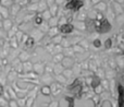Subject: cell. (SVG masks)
<instances>
[{"mask_svg":"<svg viewBox=\"0 0 124 107\" xmlns=\"http://www.w3.org/2000/svg\"><path fill=\"white\" fill-rule=\"evenodd\" d=\"M93 23L95 24L94 27L98 33H107V32H109V31H111V24H110L109 21H108L107 19H105V18L94 20Z\"/></svg>","mask_w":124,"mask_h":107,"instance_id":"1","label":"cell"},{"mask_svg":"<svg viewBox=\"0 0 124 107\" xmlns=\"http://www.w3.org/2000/svg\"><path fill=\"white\" fill-rule=\"evenodd\" d=\"M69 91L74 92L76 96H81L82 95V83L79 82V80H75L70 86H69Z\"/></svg>","mask_w":124,"mask_h":107,"instance_id":"2","label":"cell"},{"mask_svg":"<svg viewBox=\"0 0 124 107\" xmlns=\"http://www.w3.org/2000/svg\"><path fill=\"white\" fill-rule=\"evenodd\" d=\"M82 6H83V1H82V0H70V1L65 4V8L69 9V10L77 11L81 9Z\"/></svg>","mask_w":124,"mask_h":107,"instance_id":"3","label":"cell"},{"mask_svg":"<svg viewBox=\"0 0 124 107\" xmlns=\"http://www.w3.org/2000/svg\"><path fill=\"white\" fill-rule=\"evenodd\" d=\"M73 28L74 27H73L72 24L66 23V24H62L60 27H59V30H60V32L63 33V34H70V33L73 32Z\"/></svg>","mask_w":124,"mask_h":107,"instance_id":"4","label":"cell"},{"mask_svg":"<svg viewBox=\"0 0 124 107\" xmlns=\"http://www.w3.org/2000/svg\"><path fill=\"white\" fill-rule=\"evenodd\" d=\"M118 92H119V107H123V86L119 84L118 86Z\"/></svg>","mask_w":124,"mask_h":107,"instance_id":"5","label":"cell"},{"mask_svg":"<svg viewBox=\"0 0 124 107\" xmlns=\"http://www.w3.org/2000/svg\"><path fill=\"white\" fill-rule=\"evenodd\" d=\"M65 99L68 101V103H69V107H74V98H73V97L66 96Z\"/></svg>","mask_w":124,"mask_h":107,"instance_id":"6","label":"cell"},{"mask_svg":"<svg viewBox=\"0 0 124 107\" xmlns=\"http://www.w3.org/2000/svg\"><path fill=\"white\" fill-rule=\"evenodd\" d=\"M33 44H34V39H33L32 37H28L27 42H26V47L31 48V47H32V46H33Z\"/></svg>","mask_w":124,"mask_h":107,"instance_id":"7","label":"cell"},{"mask_svg":"<svg viewBox=\"0 0 124 107\" xmlns=\"http://www.w3.org/2000/svg\"><path fill=\"white\" fill-rule=\"evenodd\" d=\"M99 83H100V81H99L98 78H94V82H93V88H97V86L99 85Z\"/></svg>","mask_w":124,"mask_h":107,"instance_id":"8","label":"cell"},{"mask_svg":"<svg viewBox=\"0 0 124 107\" xmlns=\"http://www.w3.org/2000/svg\"><path fill=\"white\" fill-rule=\"evenodd\" d=\"M111 44H112V41L110 38H108L107 41H106V43H105V47L106 48H110L111 47Z\"/></svg>","mask_w":124,"mask_h":107,"instance_id":"9","label":"cell"},{"mask_svg":"<svg viewBox=\"0 0 124 107\" xmlns=\"http://www.w3.org/2000/svg\"><path fill=\"white\" fill-rule=\"evenodd\" d=\"M94 45H95V47H100V45H101L100 41H99V39H95V41H94Z\"/></svg>","mask_w":124,"mask_h":107,"instance_id":"10","label":"cell"},{"mask_svg":"<svg viewBox=\"0 0 124 107\" xmlns=\"http://www.w3.org/2000/svg\"><path fill=\"white\" fill-rule=\"evenodd\" d=\"M43 93H44V94H49V93H50L49 88H48V86H45V88H43Z\"/></svg>","mask_w":124,"mask_h":107,"instance_id":"11","label":"cell"},{"mask_svg":"<svg viewBox=\"0 0 124 107\" xmlns=\"http://www.w3.org/2000/svg\"><path fill=\"white\" fill-rule=\"evenodd\" d=\"M36 23L37 24H40L41 23V18H39V17L36 18Z\"/></svg>","mask_w":124,"mask_h":107,"instance_id":"12","label":"cell"},{"mask_svg":"<svg viewBox=\"0 0 124 107\" xmlns=\"http://www.w3.org/2000/svg\"><path fill=\"white\" fill-rule=\"evenodd\" d=\"M2 92H3V89H2L1 86H0V94H2Z\"/></svg>","mask_w":124,"mask_h":107,"instance_id":"13","label":"cell"}]
</instances>
